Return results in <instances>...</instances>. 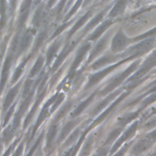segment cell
Instances as JSON below:
<instances>
[{
  "label": "cell",
  "instance_id": "1",
  "mask_svg": "<svg viewBox=\"0 0 156 156\" xmlns=\"http://www.w3.org/2000/svg\"><path fill=\"white\" fill-rule=\"evenodd\" d=\"M136 64H137V62H136V63H134L133 64H132V65L130 66L127 70H125L124 73H122L121 74H119L117 77L115 78L114 80L110 83V85H108V86H107L104 90H103V92L102 93H103V94H104V93L106 94V93L109 92V91L112 90L113 89H115V88L116 87L117 85H119V84H120V83H121L122 81H123V80H124V79H125V78H126L127 76H129V74L133 72V71L134 68H136Z\"/></svg>",
  "mask_w": 156,
  "mask_h": 156
},
{
  "label": "cell",
  "instance_id": "2",
  "mask_svg": "<svg viewBox=\"0 0 156 156\" xmlns=\"http://www.w3.org/2000/svg\"><path fill=\"white\" fill-rule=\"evenodd\" d=\"M129 41V40L125 37V35L121 31H119L113 39L112 50L113 51H118L119 50H122L126 46Z\"/></svg>",
  "mask_w": 156,
  "mask_h": 156
},
{
  "label": "cell",
  "instance_id": "3",
  "mask_svg": "<svg viewBox=\"0 0 156 156\" xmlns=\"http://www.w3.org/2000/svg\"><path fill=\"white\" fill-rule=\"evenodd\" d=\"M121 63H124V61H123V62H121ZM121 63H117V64H115V65L112 66V67H110V68H107V69H105V70L102 71V72H100V73H96L95 75L93 76L92 77H90V81H89V83H88L87 87L92 86V85H94L95 83H97L98 81H99L100 80H102V78L104 77L105 76L107 75V74H108L110 72H112V71L113 70L114 68H115L116 67H118V66H119Z\"/></svg>",
  "mask_w": 156,
  "mask_h": 156
},
{
  "label": "cell",
  "instance_id": "4",
  "mask_svg": "<svg viewBox=\"0 0 156 156\" xmlns=\"http://www.w3.org/2000/svg\"><path fill=\"white\" fill-rule=\"evenodd\" d=\"M136 127H137V122H136V123H134V124H133V125H132V126L130 127V128H129V129H128V130H127L124 134H123V136H122L119 140H118L116 144H115L114 147H113V151H115V149L118 148V147L119 146V145H121L124 141H125L127 139H129V137H131V136L133 135L135 131L136 130Z\"/></svg>",
  "mask_w": 156,
  "mask_h": 156
},
{
  "label": "cell",
  "instance_id": "5",
  "mask_svg": "<svg viewBox=\"0 0 156 156\" xmlns=\"http://www.w3.org/2000/svg\"><path fill=\"white\" fill-rule=\"evenodd\" d=\"M89 49H90V44H87V45L82 46V47L80 49V51L78 52L77 55L76 57L75 61L73 62V66H72L71 71L76 69V67L80 64V63L83 60V58H84V56L85 55V54H86V52H87V51Z\"/></svg>",
  "mask_w": 156,
  "mask_h": 156
},
{
  "label": "cell",
  "instance_id": "6",
  "mask_svg": "<svg viewBox=\"0 0 156 156\" xmlns=\"http://www.w3.org/2000/svg\"><path fill=\"white\" fill-rule=\"evenodd\" d=\"M129 93H130V90H129V91H128V92H127V93H124V94H122L121 96H120V97H119V98H118V99H117L116 101H115V102H114V103H112V106H111V107H110L109 108H108V109H107V111H106V112H105L104 113H103V114L102 115H100L99 118H98V119L97 120H96V121L94 122V124H97L98 123H99L100 121H102V119H104L105 117L107 116V115H108V113H109L110 112H112V110L114 109V107H115V106H116V105L118 104V103H119V102H121V100H122V99H124V98L126 97L127 95L129 94Z\"/></svg>",
  "mask_w": 156,
  "mask_h": 156
},
{
  "label": "cell",
  "instance_id": "7",
  "mask_svg": "<svg viewBox=\"0 0 156 156\" xmlns=\"http://www.w3.org/2000/svg\"><path fill=\"white\" fill-rule=\"evenodd\" d=\"M111 24H112V21H111V20H107V21L105 22L104 24H102V25H101V26H100L99 28H98V29L90 37V40H95V39H97L101 34H102V33H104L105 30H106Z\"/></svg>",
  "mask_w": 156,
  "mask_h": 156
},
{
  "label": "cell",
  "instance_id": "8",
  "mask_svg": "<svg viewBox=\"0 0 156 156\" xmlns=\"http://www.w3.org/2000/svg\"><path fill=\"white\" fill-rule=\"evenodd\" d=\"M107 41V37H106L105 38L102 39V40L98 42V44L97 46H95L94 48V50L92 51V52H91V55H90V60L93 59L94 57H95V56L97 55L98 54H99L100 52L102 51V49L105 47V45H106Z\"/></svg>",
  "mask_w": 156,
  "mask_h": 156
},
{
  "label": "cell",
  "instance_id": "9",
  "mask_svg": "<svg viewBox=\"0 0 156 156\" xmlns=\"http://www.w3.org/2000/svg\"><path fill=\"white\" fill-rule=\"evenodd\" d=\"M18 89H19V85H16V87H14L12 90H10V92L8 93V94H7V98H6V100H5L4 109H6L12 103V102L13 101L15 97H16V95L17 92H18Z\"/></svg>",
  "mask_w": 156,
  "mask_h": 156
},
{
  "label": "cell",
  "instance_id": "10",
  "mask_svg": "<svg viewBox=\"0 0 156 156\" xmlns=\"http://www.w3.org/2000/svg\"><path fill=\"white\" fill-rule=\"evenodd\" d=\"M94 94H92L90 97L88 98L85 102H83L82 103H80V104L76 107V109L73 112V114H72L73 115V116H76V115H78L80 114V112H82L85 107H87L88 105L90 104V102L92 101L93 98H94Z\"/></svg>",
  "mask_w": 156,
  "mask_h": 156
},
{
  "label": "cell",
  "instance_id": "11",
  "mask_svg": "<svg viewBox=\"0 0 156 156\" xmlns=\"http://www.w3.org/2000/svg\"><path fill=\"white\" fill-rule=\"evenodd\" d=\"M76 123H77V121H73L69 122V123H68V124H66L65 127L63 128L62 132H61L60 135H59V141H62V140L70 133L71 130L76 126Z\"/></svg>",
  "mask_w": 156,
  "mask_h": 156
},
{
  "label": "cell",
  "instance_id": "12",
  "mask_svg": "<svg viewBox=\"0 0 156 156\" xmlns=\"http://www.w3.org/2000/svg\"><path fill=\"white\" fill-rule=\"evenodd\" d=\"M124 5H125V2H118L114 7V8L112 9V11L110 13V16H115L117 15L120 14L124 9Z\"/></svg>",
  "mask_w": 156,
  "mask_h": 156
},
{
  "label": "cell",
  "instance_id": "13",
  "mask_svg": "<svg viewBox=\"0 0 156 156\" xmlns=\"http://www.w3.org/2000/svg\"><path fill=\"white\" fill-rule=\"evenodd\" d=\"M43 62H44V58H42L41 56H40V57L38 58V59H37L36 63H35V64H34V68H32L31 73H30V76H34L36 75L37 73H38V72L40 71L41 67H42Z\"/></svg>",
  "mask_w": 156,
  "mask_h": 156
},
{
  "label": "cell",
  "instance_id": "14",
  "mask_svg": "<svg viewBox=\"0 0 156 156\" xmlns=\"http://www.w3.org/2000/svg\"><path fill=\"white\" fill-rule=\"evenodd\" d=\"M57 125L56 124H53L52 126L51 127V129L49 130L48 132V134H47V146H49L52 143V141H53L54 138H55V136L56 135V133H57Z\"/></svg>",
  "mask_w": 156,
  "mask_h": 156
},
{
  "label": "cell",
  "instance_id": "15",
  "mask_svg": "<svg viewBox=\"0 0 156 156\" xmlns=\"http://www.w3.org/2000/svg\"><path fill=\"white\" fill-rule=\"evenodd\" d=\"M44 94H45V92H43L42 94H41V95H40V98H38V99L37 100L36 102H35V105H34V108L31 110V112H29V114L28 115V116H27L26 119H25V122H24V127L26 126L27 124H29V122L30 121V119H31V117L32 115L34 114V112H35V111H36L37 107V106H38V104L40 103V102H41V100H42V98H43L44 97Z\"/></svg>",
  "mask_w": 156,
  "mask_h": 156
},
{
  "label": "cell",
  "instance_id": "16",
  "mask_svg": "<svg viewBox=\"0 0 156 156\" xmlns=\"http://www.w3.org/2000/svg\"><path fill=\"white\" fill-rule=\"evenodd\" d=\"M58 47H59V42H58V41H55V42L50 47V49H49L48 51V53H47V57H46V58H47V63H49L51 62V58H53V56L55 55V54L56 53V51H57V50L58 49Z\"/></svg>",
  "mask_w": 156,
  "mask_h": 156
},
{
  "label": "cell",
  "instance_id": "17",
  "mask_svg": "<svg viewBox=\"0 0 156 156\" xmlns=\"http://www.w3.org/2000/svg\"><path fill=\"white\" fill-rule=\"evenodd\" d=\"M90 12H88L87 14L85 15V16H84L82 18H80V19L78 20L77 23L75 24V26L73 27V29H72L70 33H69V36H71L72 34H74V32L76 31V30H77V29H79V28H80V27H81V25H82V24H84V23H85L86 20H87V19L89 18V16H90Z\"/></svg>",
  "mask_w": 156,
  "mask_h": 156
},
{
  "label": "cell",
  "instance_id": "18",
  "mask_svg": "<svg viewBox=\"0 0 156 156\" xmlns=\"http://www.w3.org/2000/svg\"><path fill=\"white\" fill-rule=\"evenodd\" d=\"M27 61H28V58H27V59H24V60L22 62L21 64L20 65L19 68H17L16 70V73H15V74H14V77H13L14 79L12 80V82H15V81H16V80L17 79L20 77V74H21L22 71H23V69H24V65L26 64Z\"/></svg>",
  "mask_w": 156,
  "mask_h": 156
},
{
  "label": "cell",
  "instance_id": "19",
  "mask_svg": "<svg viewBox=\"0 0 156 156\" xmlns=\"http://www.w3.org/2000/svg\"><path fill=\"white\" fill-rule=\"evenodd\" d=\"M117 94V92L115 93V94H112L111 95V96H109V97H107V98H106V99H105L104 101H103V102H101L99 106L96 107V109H95L94 113H97L98 112H99L100 110L102 109V108H103V107H104L105 106H106V105L107 104V102H109V101H111V100H112V98H113L115 97V94Z\"/></svg>",
  "mask_w": 156,
  "mask_h": 156
},
{
  "label": "cell",
  "instance_id": "20",
  "mask_svg": "<svg viewBox=\"0 0 156 156\" xmlns=\"http://www.w3.org/2000/svg\"><path fill=\"white\" fill-rule=\"evenodd\" d=\"M102 16H103V12H102V13H100L98 16H97L95 17V18H94V19L92 20V21L90 22V24H88L87 28L85 29V31H87V30H89V29H90V28H92V27H94L96 24H98V22L102 20Z\"/></svg>",
  "mask_w": 156,
  "mask_h": 156
},
{
  "label": "cell",
  "instance_id": "21",
  "mask_svg": "<svg viewBox=\"0 0 156 156\" xmlns=\"http://www.w3.org/2000/svg\"><path fill=\"white\" fill-rule=\"evenodd\" d=\"M71 106H72V104H71V103H68L67 105H65V106H64V107H63V108H62V109H61L60 111L58 112V115H56V119H59L60 118H62V117H63V115H65L66 113L68 112V110L70 109Z\"/></svg>",
  "mask_w": 156,
  "mask_h": 156
},
{
  "label": "cell",
  "instance_id": "22",
  "mask_svg": "<svg viewBox=\"0 0 156 156\" xmlns=\"http://www.w3.org/2000/svg\"><path fill=\"white\" fill-rule=\"evenodd\" d=\"M154 101H156V93L155 94H154L151 95L150 97H148L147 98L145 99V101L142 103V108H145L147 106H149L150 104H151L152 102H154Z\"/></svg>",
  "mask_w": 156,
  "mask_h": 156
},
{
  "label": "cell",
  "instance_id": "23",
  "mask_svg": "<svg viewBox=\"0 0 156 156\" xmlns=\"http://www.w3.org/2000/svg\"><path fill=\"white\" fill-rule=\"evenodd\" d=\"M122 129L120 128V129H115L114 131L112 132V133H111V135L109 136V137H108V139L107 140V144L109 143V142H111V141H112L114 139L116 138V136H118L119 135V133H120V132H121Z\"/></svg>",
  "mask_w": 156,
  "mask_h": 156
},
{
  "label": "cell",
  "instance_id": "24",
  "mask_svg": "<svg viewBox=\"0 0 156 156\" xmlns=\"http://www.w3.org/2000/svg\"><path fill=\"white\" fill-rule=\"evenodd\" d=\"M30 39H31V36H30L29 34H27L26 36L23 38V41H22L21 45H20V49H21V51H23V50L29 45V41H30Z\"/></svg>",
  "mask_w": 156,
  "mask_h": 156
},
{
  "label": "cell",
  "instance_id": "25",
  "mask_svg": "<svg viewBox=\"0 0 156 156\" xmlns=\"http://www.w3.org/2000/svg\"><path fill=\"white\" fill-rule=\"evenodd\" d=\"M137 114H138V112H135V113H133V114L129 115L128 116L124 117V119H122L121 124H126L127 123H129V121H131L132 119H134V118H135V117H136V115H137Z\"/></svg>",
  "mask_w": 156,
  "mask_h": 156
},
{
  "label": "cell",
  "instance_id": "26",
  "mask_svg": "<svg viewBox=\"0 0 156 156\" xmlns=\"http://www.w3.org/2000/svg\"><path fill=\"white\" fill-rule=\"evenodd\" d=\"M156 34V28H154V29H151V31L147 32L146 34H142V35H141V36H139L137 38H136V40H139V39H142V38H146V37H147L151 36V35H153V34Z\"/></svg>",
  "mask_w": 156,
  "mask_h": 156
},
{
  "label": "cell",
  "instance_id": "27",
  "mask_svg": "<svg viewBox=\"0 0 156 156\" xmlns=\"http://www.w3.org/2000/svg\"><path fill=\"white\" fill-rule=\"evenodd\" d=\"M32 85H33V80H28L25 83V85H24V94H28L29 92V90L31 89L32 87Z\"/></svg>",
  "mask_w": 156,
  "mask_h": 156
},
{
  "label": "cell",
  "instance_id": "28",
  "mask_svg": "<svg viewBox=\"0 0 156 156\" xmlns=\"http://www.w3.org/2000/svg\"><path fill=\"white\" fill-rule=\"evenodd\" d=\"M156 126V118L155 119H151V121H149L147 124H146V125H145V128L146 129H152V128H154V127H155Z\"/></svg>",
  "mask_w": 156,
  "mask_h": 156
},
{
  "label": "cell",
  "instance_id": "29",
  "mask_svg": "<svg viewBox=\"0 0 156 156\" xmlns=\"http://www.w3.org/2000/svg\"><path fill=\"white\" fill-rule=\"evenodd\" d=\"M46 37V34H41L40 35V37H38V38L37 40V42H36V48H37L38 46H41V44L42 43V41H44V38Z\"/></svg>",
  "mask_w": 156,
  "mask_h": 156
},
{
  "label": "cell",
  "instance_id": "30",
  "mask_svg": "<svg viewBox=\"0 0 156 156\" xmlns=\"http://www.w3.org/2000/svg\"><path fill=\"white\" fill-rule=\"evenodd\" d=\"M41 11H37V12H36V15H35L34 20V23L36 24V25H37V24H39L40 20H41Z\"/></svg>",
  "mask_w": 156,
  "mask_h": 156
},
{
  "label": "cell",
  "instance_id": "31",
  "mask_svg": "<svg viewBox=\"0 0 156 156\" xmlns=\"http://www.w3.org/2000/svg\"><path fill=\"white\" fill-rule=\"evenodd\" d=\"M80 129H77L76 131L74 132V133H73V135L71 136L70 138L68 139V141H67V144H69L71 141H73V140H74V139L76 138V136H77L78 135H79V133H80Z\"/></svg>",
  "mask_w": 156,
  "mask_h": 156
},
{
  "label": "cell",
  "instance_id": "32",
  "mask_svg": "<svg viewBox=\"0 0 156 156\" xmlns=\"http://www.w3.org/2000/svg\"><path fill=\"white\" fill-rule=\"evenodd\" d=\"M146 138L148 139L149 141H154L156 140V130H154L153 132H151V133L147 135V137Z\"/></svg>",
  "mask_w": 156,
  "mask_h": 156
},
{
  "label": "cell",
  "instance_id": "33",
  "mask_svg": "<svg viewBox=\"0 0 156 156\" xmlns=\"http://www.w3.org/2000/svg\"><path fill=\"white\" fill-rule=\"evenodd\" d=\"M63 94L59 95V98H58V99H57V101H56V102H55V105H54V106H53V107H51V112H54V110L56 109V107H57V106H58V105L59 104V103H60V102H62V101H63Z\"/></svg>",
  "mask_w": 156,
  "mask_h": 156
},
{
  "label": "cell",
  "instance_id": "34",
  "mask_svg": "<svg viewBox=\"0 0 156 156\" xmlns=\"http://www.w3.org/2000/svg\"><path fill=\"white\" fill-rule=\"evenodd\" d=\"M80 2H76V4L75 6H74V7H73V10H71L70 13H69V14H68V16H67V19H68V18H69V17H70L71 16H72V15L74 14V12H75L76 10L77 9L78 7H79V5H80Z\"/></svg>",
  "mask_w": 156,
  "mask_h": 156
},
{
  "label": "cell",
  "instance_id": "35",
  "mask_svg": "<svg viewBox=\"0 0 156 156\" xmlns=\"http://www.w3.org/2000/svg\"><path fill=\"white\" fill-rule=\"evenodd\" d=\"M13 110H14V107H12V109L10 110L9 113H8V114H7V115H6V119H5V122H4V123H6V122H7V120H8V119H9L10 116H11V115H12V112H13Z\"/></svg>",
  "mask_w": 156,
  "mask_h": 156
},
{
  "label": "cell",
  "instance_id": "36",
  "mask_svg": "<svg viewBox=\"0 0 156 156\" xmlns=\"http://www.w3.org/2000/svg\"><path fill=\"white\" fill-rule=\"evenodd\" d=\"M152 58H156V50H155V51H154V52L153 53V55H152Z\"/></svg>",
  "mask_w": 156,
  "mask_h": 156
},
{
  "label": "cell",
  "instance_id": "37",
  "mask_svg": "<svg viewBox=\"0 0 156 156\" xmlns=\"http://www.w3.org/2000/svg\"><path fill=\"white\" fill-rule=\"evenodd\" d=\"M155 113H156V108H155V109H154V111L152 114H155Z\"/></svg>",
  "mask_w": 156,
  "mask_h": 156
},
{
  "label": "cell",
  "instance_id": "38",
  "mask_svg": "<svg viewBox=\"0 0 156 156\" xmlns=\"http://www.w3.org/2000/svg\"><path fill=\"white\" fill-rule=\"evenodd\" d=\"M154 83H155V84H156V80H155V81H154Z\"/></svg>",
  "mask_w": 156,
  "mask_h": 156
}]
</instances>
